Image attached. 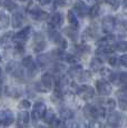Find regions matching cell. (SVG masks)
<instances>
[{
	"instance_id": "cell-1",
	"label": "cell",
	"mask_w": 127,
	"mask_h": 128,
	"mask_svg": "<svg viewBox=\"0 0 127 128\" xmlns=\"http://www.w3.org/2000/svg\"><path fill=\"white\" fill-rule=\"evenodd\" d=\"M36 90L39 92H49L54 87V77L50 74H45L39 82L36 84Z\"/></svg>"
},
{
	"instance_id": "cell-54",
	"label": "cell",
	"mask_w": 127,
	"mask_h": 128,
	"mask_svg": "<svg viewBox=\"0 0 127 128\" xmlns=\"http://www.w3.org/2000/svg\"><path fill=\"white\" fill-rule=\"evenodd\" d=\"M20 1H25V0H20Z\"/></svg>"
},
{
	"instance_id": "cell-53",
	"label": "cell",
	"mask_w": 127,
	"mask_h": 128,
	"mask_svg": "<svg viewBox=\"0 0 127 128\" xmlns=\"http://www.w3.org/2000/svg\"><path fill=\"white\" fill-rule=\"evenodd\" d=\"M0 61H1V55H0Z\"/></svg>"
},
{
	"instance_id": "cell-47",
	"label": "cell",
	"mask_w": 127,
	"mask_h": 128,
	"mask_svg": "<svg viewBox=\"0 0 127 128\" xmlns=\"http://www.w3.org/2000/svg\"><path fill=\"white\" fill-rule=\"evenodd\" d=\"M38 2L42 6H46V4H49L51 2V0H38Z\"/></svg>"
},
{
	"instance_id": "cell-19",
	"label": "cell",
	"mask_w": 127,
	"mask_h": 128,
	"mask_svg": "<svg viewBox=\"0 0 127 128\" xmlns=\"http://www.w3.org/2000/svg\"><path fill=\"white\" fill-rule=\"evenodd\" d=\"M50 22L52 26H60L62 24V14L60 12H55V14L51 16L50 19Z\"/></svg>"
},
{
	"instance_id": "cell-7",
	"label": "cell",
	"mask_w": 127,
	"mask_h": 128,
	"mask_svg": "<svg viewBox=\"0 0 127 128\" xmlns=\"http://www.w3.org/2000/svg\"><path fill=\"white\" fill-rule=\"evenodd\" d=\"M30 31H31L30 27H26V28H24L22 30H20L19 32H17L16 35H14L12 40L14 41V42L19 44V45H22L25 41H27V39L29 38V36H30Z\"/></svg>"
},
{
	"instance_id": "cell-33",
	"label": "cell",
	"mask_w": 127,
	"mask_h": 128,
	"mask_svg": "<svg viewBox=\"0 0 127 128\" xmlns=\"http://www.w3.org/2000/svg\"><path fill=\"white\" fill-rule=\"evenodd\" d=\"M12 37H14V35H12V32H8V34H6L4 37L1 38V44L2 45H8L9 42H11V40H12Z\"/></svg>"
},
{
	"instance_id": "cell-35",
	"label": "cell",
	"mask_w": 127,
	"mask_h": 128,
	"mask_svg": "<svg viewBox=\"0 0 127 128\" xmlns=\"http://www.w3.org/2000/svg\"><path fill=\"white\" fill-rule=\"evenodd\" d=\"M38 71H39V69H38V66L35 64V65L31 66V67L28 69V75H29V77H31V78L35 77V76L38 74Z\"/></svg>"
},
{
	"instance_id": "cell-45",
	"label": "cell",
	"mask_w": 127,
	"mask_h": 128,
	"mask_svg": "<svg viewBox=\"0 0 127 128\" xmlns=\"http://www.w3.org/2000/svg\"><path fill=\"white\" fill-rule=\"evenodd\" d=\"M105 2H106V4H108L109 6L114 7V9H116V8H117V6L119 4L118 0H105Z\"/></svg>"
},
{
	"instance_id": "cell-9",
	"label": "cell",
	"mask_w": 127,
	"mask_h": 128,
	"mask_svg": "<svg viewBox=\"0 0 127 128\" xmlns=\"http://www.w3.org/2000/svg\"><path fill=\"white\" fill-rule=\"evenodd\" d=\"M96 88L100 96H109L112 94V90H113L112 86L107 82H104V80H98L96 82Z\"/></svg>"
},
{
	"instance_id": "cell-13",
	"label": "cell",
	"mask_w": 127,
	"mask_h": 128,
	"mask_svg": "<svg viewBox=\"0 0 127 128\" xmlns=\"http://www.w3.org/2000/svg\"><path fill=\"white\" fill-rule=\"evenodd\" d=\"M118 96V100H119V107L122 108V110H126L127 108V90L126 88L120 89L117 92Z\"/></svg>"
},
{
	"instance_id": "cell-36",
	"label": "cell",
	"mask_w": 127,
	"mask_h": 128,
	"mask_svg": "<svg viewBox=\"0 0 127 128\" xmlns=\"http://www.w3.org/2000/svg\"><path fill=\"white\" fill-rule=\"evenodd\" d=\"M89 78H90V72L89 71H82V72L79 75V77H78V80L84 82H87Z\"/></svg>"
},
{
	"instance_id": "cell-17",
	"label": "cell",
	"mask_w": 127,
	"mask_h": 128,
	"mask_svg": "<svg viewBox=\"0 0 127 128\" xmlns=\"http://www.w3.org/2000/svg\"><path fill=\"white\" fill-rule=\"evenodd\" d=\"M11 22H12L14 28H19V27L24 24V16L20 14V12H16V14L12 16Z\"/></svg>"
},
{
	"instance_id": "cell-32",
	"label": "cell",
	"mask_w": 127,
	"mask_h": 128,
	"mask_svg": "<svg viewBox=\"0 0 127 128\" xmlns=\"http://www.w3.org/2000/svg\"><path fill=\"white\" fill-rule=\"evenodd\" d=\"M76 50H77V52H79V54H88L89 51H90V47L88 45L82 44V45L77 46Z\"/></svg>"
},
{
	"instance_id": "cell-21",
	"label": "cell",
	"mask_w": 127,
	"mask_h": 128,
	"mask_svg": "<svg viewBox=\"0 0 127 128\" xmlns=\"http://www.w3.org/2000/svg\"><path fill=\"white\" fill-rule=\"evenodd\" d=\"M42 118H44V122H45L46 124H50V122L56 118V115H55V112H54L52 109H47Z\"/></svg>"
},
{
	"instance_id": "cell-16",
	"label": "cell",
	"mask_w": 127,
	"mask_h": 128,
	"mask_svg": "<svg viewBox=\"0 0 127 128\" xmlns=\"http://www.w3.org/2000/svg\"><path fill=\"white\" fill-rule=\"evenodd\" d=\"M82 71H84V68L80 65H72V67L68 69V75L72 78H78Z\"/></svg>"
},
{
	"instance_id": "cell-29",
	"label": "cell",
	"mask_w": 127,
	"mask_h": 128,
	"mask_svg": "<svg viewBox=\"0 0 127 128\" xmlns=\"http://www.w3.org/2000/svg\"><path fill=\"white\" fill-rule=\"evenodd\" d=\"M99 12H100V6L99 4H95L92 7V9H89V14L92 18H96L99 14Z\"/></svg>"
},
{
	"instance_id": "cell-34",
	"label": "cell",
	"mask_w": 127,
	"mask_h": 128,
	"mask_svg": "<svg viewBox=\"0 0 127 128\" xmlns=\"http://www.w3.org/2000/svg\"><path fill=\"white\" fill-rule=\"evenodd\" d=\"M31 107V102H29V100H21L20 102V104L18 105V108L19 109H22V110H27V109H29V108Z\"/></svg>"
},
{
	"instance_id": "cell-11",
	"label": "cell",
	"mask_w": 127,
	"mask_h": 128,
	"mask_svg": "<svg viewBox=\"0 0 127 128\" xmlns=\"http://www.w3.org/2000/svg\"><path fill=\"white\" fill-rule=\"evenodd\" d=\"M46 110H47V107L44 102H36L35 106H34L32 109V117L35 120L37 119H41L45 115Z\"/></svg>"
},
{
	"instance_id": "cell-41",
	"label": "cell",
	"mask_w": 127,
	"mask_h": 128,
	"mask_svg": "<svg viewBox=\"0 0 127 128\" xmlns=\"http://www.w3.org/2000/svg\"><path fill=\"white\" fill-rule=\"evenodd\" d=\"M72 0H55V4L59 7H65V6H68L70 4Z\"/></svg>"
},
{
	"instance_id": "cell-15",
	"label": "cell",
	"mask_w": 127,
	"mask_h": 128,
	"mask_svg": "<svg viewBox=\"0 0 127 128\" xmlns=\"http://www.w3.org/2000/svg\"><path fill=\"white\" fill-rule=\"evenodd\" d=\"M29 122H30V115L27 112H21L18 115V125L19 127H26L28 126Z\"/></svg>"
},
{
	"instance_id": "cell-56",
	"label": "cell",
	"mask_w": 127,
	"mask_h": 128,
	"mask_svg": "<svg viewBox=\"0 0 127 128\" xmlns=\"http://www.w3.org/2000/svg\"><path fill=\"white\" fill-rule=\"evenodd\" d=\"M0 126H1V124H0Z\"/></svg>"
},
{
	"instance_id": "cell-44",
	"label": "cell",
	"mask_w": 127,
	"mask_h": 128,
	"mask_svg": "<svg viewBox=\"0 0 127 128\" xmlns=\"http://www.w3.org/2000/svg\"><path fill=\"white\" fill-rule=\"evenodd\" d=\"M60 120L58 119V118H55V119L52 120V122L49 124V126H50V128H59V126H60Z\"/></svg>"
},
{
	"instance_id": "cell-12",
	"label": "cell",
	"mask_w": 127,
	"mask_h": 128,
	"mask_svg": "<svg viewBox=\"0 0 127 128\" xmlns=\"http://www.w3.org/2000/svg\"><path fill=\"white\" fill-rule=\"evenodd\" d=\"M84 114L85 116L88 118L89 120H97L98 116H97V107L92 105H86L84 107Z\"/></svg>"
},
{
	"instance_id": "cell-42",
	"label": "cell",
	"mask_w": 127,
	"mask_h": 128,
	"mask_svg": "<svg viewBox=\"0 0 127 128\" xmlns=\"http://www.w3.org/2000/svg\"><path fill=\"white\" fill-rule=\"evenodd\" d=\"M118 80H119V84H123V85H125V84L127 82V75H126V72L119 74Z\"/></svg>"
},
{
	"instance_id": "cell-26",
	"label": "cell",
	"mask_w": 127,
	"mask_h": 128,
	"mask_svg": "<svg viewBox=\"0 0 127 128\" xmlns=\"http://www.w3.org/2000/svg\"><path fill=\"white\" fill-rule=\"evenodd\" d=\"M105 110H108V112H114V109L116 108V102L114 99H108L105 102V106H102Z\"/></svg>"
},
{
	"instance_id": "cell-51",
	"label": "cell",
	"mask_w": 127,
	"mask_h": 128,
	"mask_svg": "<svg viewBox=\"0 0 127 128\" xmlns=\"http://www.w3.org/2000/svg\"><path fill=\"white\" fill-rule=\"evenodd\" d=\"M18 128H29L28 126H26V127H18Z\"/></svg>"
},
{
	"instance_id": "cell-10",
	"label": "cell",
	"mask_w": 127,
	"mask_h": 128,
	"mask_svg": "<svg viewBox=\"0 0 127 128\" xmlns=\"http://www.w3.org/2000/svg\"><path fill=\"white\" fill-rule=\"evenodd\" d=\"M115 18L112 16H106L102 19V30L107 34V35H110L115 29Z\"/></svg>"
},
{
	"instance_id": "cell-23",
	"label": "cell",
	"mask_w": 127,
	"mask_h": 128,
	"mask_svg": "<svg viewBox=\"0 0 127 128\" xmlns=\"http://www.w3.org/2000/svg\"><path fill=\"white\" fill-rule=\"evenodd\" d=\"M10 24V18L6 14H0V28H7Z\"/></svg>"
},
{
	"instance_id": "cell-2",
	"label": "cell",
	"mask_w": 127,
	"mask_h": 128,
	"mask_svg": "<svg viewBox=\"0 0 127 128\" xmlns=\"http://www.w3.org/2000/svg\"><path fill=\"white\" fill-rule=\"evenodd\" d=\"M28 12L30 14V16L32 17L35 20H38V21H46L48 18H49V14H47L46 11H42L40 10L39 8L35 6L34 4H31L30 6H28Z\"/></svg>"
},
{
	"instance_id": "cell-55",
	"label": "cell",
	"mask_w": 127,
	"mask_h": 128,
	"mask_svg": "<svg viewBox=\"0 0 127 128\" xmlns=\"http://www.w3.org/2000/svg\"><path fill=\"white\" fill-rule=\"evenodd\" d=\"M0 4H1V0H0Z\"/></svg>"
},
{
	"instance_id": "cell-25",
	"label": "cell",
	"mask_w": 127,
	"mask_h": 128,
	"mask_svg": "<svg viewBox=\"0 0 127 128\" xmlns=\"http://www.w3.org/2000/svg\"><path fill=\"white\" fill-rule=\"evenodd\" d=\"M65 35L66 36H68L70 39H76L77 38V36H78V32H77V30L74 28V27H69V28H66L65 29Z\"/></svg>"
},
{
	"instance_id": "cell-18",
	"label": "cell",
	"mask_w": 127,
	"mask_h": 128,
	"mask_svg": "<svg viewBox=\"0 0 127 128\" xmlns=\"http://www.w3.org/2000/svg\"><path fill=\"white\" fill-rule=\"evenodd\" d=\"M59 114H60V117H62L64 120H70V119H72V117H74L72 110L69 109V108H66V107L60 109Z\"/></svg>"
},
{
	"instance_id": "cell-4",
	"label": "cell",
	"mask_w": 127,
	"mask_h": 128,
	"mask_svg": "<svg viewBox=\"0 0 127 128\" xmlns=\"http://www.w3.org/2000/svg\"><path fill=\"white\" fill-rule=\"evenodd\" d=\"M6 69H7V72L14 75L17 79L20 80V79H22L24 78V71H22V69H20V67H19V65H18L17 61L11 60L10 62L7 65Z\"/></svg>"
},
{
	"instance_id": "cell-14",
	"label": "cell",
	"mask_w": 127,
	"mask_h": 128,
	"mask_svg": "<svg viewBox=\"0 0 127 128\" xmlns=\"http://www.w3.org/2000/svg\"><path fill=\"white\" fill-rule=\"evenodd\" d=\"M89 9H90L89 7L87 6L85 2L80 1V0L75 4V10H76L80 16H86V14H89Z\"/></svg>"
},
{
	"instance_id": "cell-22",
	"label": "cell",
	"mask_w": 127,
	"mask_h": 128,
	"mask_svg": "<svg viewBox=\"0 0 127 128\" xmlns=\"http://www.w3.org/2000/svg\"><path fill=\"white\" fill-rule=\"evenodd\" d=\"M37 62L40 67H45L50 62V55H40L37 58Z\"/></svg>"
},
{
	"instance_id": "cell-28",
	"label": "cell",
	"mask_w": 127,
	"mask_h": 128,
	"mask_svg": "<svg viewBox=\"0 0 127 128\" xmlns=\"http://www.w3.org/2000/svg\"><path fill=\"white\" fill-rule=\"evenodd\" d=\"M100 75H102V77L104 78V82H107V80H109V78H110V76H112V70L110 69H108V68H102L100 70Z\"/></svg>"
},
{
	"instance_id": "cell-5",
	"label": "cell",
	"mask_w": 127,
	"mask_h": 128,
	"mask_svg": "<svg viewBox=\"0 0 127 128\" xmlns=\"http://www.w3.org/2000/svg\"><path fill=\"white\" fill-rule=\"evenodd\" d=\"M14 122V115L10 109H4L0 112V124L4 127H8Z\"/></svg>"
},
{
	"instance_id": "cell-3",
	"label": "cell",
	"mask_w": 127,
	"mask_h": 128,
	"mask_svg": "<svg viewBox=\"0 0 127 128\" xmlns=\"http://www.w3.org/2000/svg\"><path fill=\"white\" fill-rule=\"evenodd\" d=\"M77 95L79 96L80 98H82L84 100L92 99L95 96V89L88 85H82V86H80V87H78Z\"/></svg>"
},
{
	"instance_id": "cell-31",
	"label": "cell",
	"mask_w": 127,
	"mask_h": 128,
	"mask_svg": "<svg viewBox=\"0 0 127 128\" xmlns=\"http://www.w3.org/2000/svg\"><path fill=\"white\" fill-rule=\"evenodd\" d=\"M45 48H46V42L42 40V39H40V40L36 41V45L34 47V50H35L36 52H39V51H42Z\"/></svg>"
},
{
	"instance_id": "cell-20",
	"label": "cell",
	"mask_w": 127,
	"mask_h": 128,
	"mask_svg": "<svg viewBox=\"0 0 127 128\" xmlns=\"http://www.w3.org/2000/svg\"><path fill=\"white\" fill-rule=\"evenodd\" d=\"M102 66V58H94L90 62V69L94 70V71H99L100 70Z\"/></svg>"
},
{
	"instance_id": "cell-6",
	"label": "cell",
	"mask_w": 127,
	"mask_h": 128,
	"mask_svg": "<svg viewBox=\"0 0 127 128\" xmlns=\"http://www.w3.org/2000/svg\"><path fill=\"white\" fill-rule=\"evenodd\" d=\"M122 122H123V115L119 114V112H110L108 118H107V124L109 127L112 128H118L120 127Z\"/></svg>"
},
{
	"instance_id": "cell-50",
	"label": "cell",
	"mask_w": 127,
	"mask_h": 128,
	"mask_svg": "<svg viewBox=\"0 0 127 128\" xmlns=\"http://www.w3.org/2000/svg\"><path fill=\"white\" fill-rule=\"evenodd\" d=\"M36 128H47V127H45V126H42V125H38Z\"/></svg>"
},
{
	"instance_id": "cell-48",
	"label": "cell",
	"mask_w": 127,
	"mask_h": 128,
	"mask_svg": "<svg viewBox=\"0 0 127 128\" xmlns=\"http://www.w3.org/2000/svg\"><path fill=\"white\" fill-rule=\"evenodd\" d=\"M59 128H68V126H67V125H66V124H60Z\"/></svg>"
},
{
	"instance_id": "cell-37",
	"label": "cell",
	"mask_w": 127,
	"mask_h": 128,
	"mask_svg": "<svg viewBox=\"0 0 127 128\" xmlns=\"http://www.w3.org/2000/svg\"><path fill=\"white\" fill-rule=\"evenodd\" d=\"M6 94L8 96H10V97L12 96L14 98L19 96V92L16 89V88H6Z\"/></svg>"
},
{
	"instance_id": "cell-52",
	"label": "cell",
	"mask_w": 127,
	"mask_h": 128,
	"mask_svg": "<svg viewBox=\"0 0 127 128\" xmlns=\"http://www.w3.org/2000/svg\"><path fill=\"white\" fill-rule=\"evenodd\" d=\"M0 77H1V68H0Z\"/></svg>"
},
{
	"instance_id": "cell-43",
	"label": "cell",
	"mask_w": 127,
	"mask_h": 128,
	"mask_svg": "<svg viewBox=\"0 0 127 128\" xmlns=\"http://www.w3.org/2000/svg\"><path fill=\"white\" fill-rule=\"evenodd\" d=\"M107 60H108V64L110 66H116L117 62H118V58L115 57V56H109Z\"/></svg>"
},
{
	"instance_id": "cell-8",
	"label": "cell",
	"mask_w": 127,
	"mask_h": 128,
	"mask_svg": "<svg viewBox=\"0 0 127 128\" xmlns=\"http://www.w3.org/2000/svg\"><path fill=\"white\" fill-rule=\"evenodd\" d=\"M50 38H51V40H52L56 44V45L59 47V48L62 49V51L65 50V49H67V47H68L67 40H66L65 37H64L62 34L54 31V32H51V34H50Z\"/></svg>"
},
{
	"instance_id": "cell-27",
	"label": "cell",
	"mask_w": 127,
	"mask_h": 128,
	"mask_svg": "<svg viewBox=\"0 0 127 128\" xmlns=\"http://www.w3.org/2000/svg\"><path fill=\"white\" fill-rule=\"evenodd\" d=\"M4 6L8 11H14V10H16V8H17V4L14 0H6Z\"/></svg>"
},
{
	"instance_id": "cell-30",
	"label": "cell",
	"mask_w": 127,
	"mask_h": 128,
	"mask_svg": "<svg viewBox=\"0 0 127 128\" xmlns=\"http://www.w3.org/2000/svg\"><path fill=\"white\" fill-rule=\"evenodd\" d=\"M21 64H22V66H24V67H26L27 69H29V68H30L31 66L35 65V62H34L32 57H31V56H27V57H25Z\"/></svg>"
},
{
	"instance_id": "cell-38",
	"label": "cell",
	"mask_w": 127,
	"mask_h": 128,
	"mask_svg": "<svg viewBox=\"0 0 127 128\" xmlns=\"http://www.w3.org/2000/svg\"><path fill=\"white\" fill-rule=\"evenodd\" d=\"M115 49L118 51H126L127 49V44L125 41H119L117 45H115Z\"/></svg>"
},
{
	"instance_id": "cell-49",
	"label": "cell",
	"mask_w": 127,
	"mask_h": 128,
	"mask_svg": "<svg viewBox=\"0 0 127 128\" xmlns=\"http://www.w3.org/2000/svg\"><path fill=\"white\" fill-rule=\"evenodd\" d=\"M88 1H89V2H94V4H97V2H98L99 0H88Z\"/></svg>"
},
{
	"instance_id": "cell-46",
	"label": "cell",
	"mask_w": 127,
	"mask_h": 128,
	"mask_svg": "<svg viewBox=\"0 0 127 128\" xmlns=\"http://www.w3.org/2000/svg\"><path fill=\"white\" fill-rule=\"evenodd\" d=\"M118 62H120V65L123 66V67H126V66H127V56L123 55L120 58L118 59Z\"/></svg>"
},
{
	"instance_id": "cell-39",
	"label": "cell",
	"mask_w": 127,
	"mask_h": 128,
	"mask_svg": "<svg viewBox=\"0 0 127 128\" xmlns=\"http://www.w3.org/2000/svg\"><path fill=\"white\" fill-rule=\"evenodd\" d=\"M14 50V55H16V56L22 55V54L25 52V48H24V46L22 45H19V44H17Z\"/></svg>"
},
{
	"instance_id": "cell-24",
	"label": "cell",
	"mask_w": 127,
	"mask_h": 128,
	"mask_svg": "<svg viewBox=\"0 0 127 128\" xmlns=\"http://www.w3.org/2000/svg\"><path fill=\"white\" fill-rule=\"evenodd\" d=\"M68 21H69V24H72V27H75V28H76V27H78V24H79V21H78L76 14H75L72 11H69V12H68Z\"/></svg>"
},
{
	"instance_id": "cell-40",
	"label": "cell",
	"mask_w": 127,
	"mask_h": 128,
	"mask_svg": "<svg viewBox=\"0 0 127 128\" xmlns=\"http://www.w3.org/2000/svg\"><path fill=\"white\" fill-rule=\"evenodd\" d=\"M88 128H104V125L98 120H90Z\"/></svg>"
}]
</instances>
